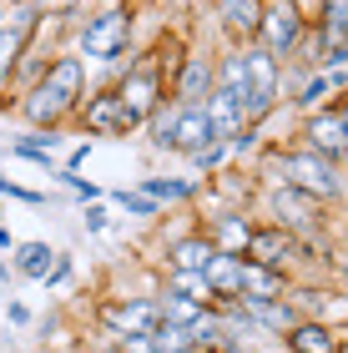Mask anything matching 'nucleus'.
Masks as SVG:
<instances>
[{"mask_svg":"<svg viewBox=\"0 0 348 353\" xmlns=\"http://www.w3.org/2000/svg\"><path fill=\"white\" fill-rule=\"evenodd\" d=\"M76 121H81L86 137H132V132H141V121L126 111V101L116 96V86L86 91V101L76 106Z\"/></svg>","mask_w":348,"mask_h":353,"instance_id":"6e6552de","label":"nucleus"},{"mask_svg":"<svg viewBox=\"0 0 348 353\" xmlns=\"http://www.w3.org/2000/svg\"><path fill=\"white\" fill-rule=\"evenodd\" d=\"M207 117H212V132H217V141H232V137L247 126V117H243V101H237V96H227V91H212V96H207Z\"/></svg>","mask_w":348,"mask_h":353,"instance_id":"b1692460","label":"nucleus"},{"mask_svg":"<svg viewBox=\"0 0 348 353\" xmlns=\"http://www.w3.org/2000/svg\"><path fill=\"white\" fill-rule=\"evenodd\" d=\"M258 207H263V217H267V222L288 228L293 237H303V232L328 228V222H334V217H328V202L308 197V192H298V187H288V182H263Z\"/></svg>","mask_w":348,"mask_h":353,"instance_id":"7ed1b4c3","label":"nucleus"},{"mask_svg":"<svg viewBox=\"0 0 348 353\" xmlns=\"http://www.w3.org/2000/svg\"><path fill=\"white\" fill-rule=\"evenodd\" d=\"M252 172H258V182H288V187L308 192V197H318L328 207L348 202V167H338L334 157L303 147V141H298V147H267Z\"/></svg>","mask_w":348,"mask_h":353,"instance_id":"f257e3e1","label":"nucleus"},{"mask_svg":"<svg viewBox=\"0 0 348 353\" xmlns=\"http://www.w3.org/2000/svg\"><path fill=\"white\" fill-rule=\"evenodd\" d=\"M187 353H202V348H187Z\"/></svg>","mask_w":348,"mask_h":353,"instance_id":"a18cd8bd","label":"nucleus"},{"mask_svg":"<svg viewBox=\"0 0 348 353\" xmlns=\"http://www.w3.org/2000/svg\"><path fill=\"white\" fill-rule=\"evenodd\" d=\"M217 26H223L227 46H252L258 41V26H263V6L267 0H207Z\"/></svg>","mask_w":348,"mask_h":353,"instance_id":"4468645a","label":"nucleus"},{"mask_svg":"<svg viewBox=\"0 0 348 353\" xmlns=\"http://www.w3.org/2000/svg\"><path fill=\"white\" fill-rule=\"evenodd\" d=\"M288 298L298 303L303 318H318V323L348 333V293H343V288H328V278L323 283H293Z\"/></svg>","mask_w":348,"mask_h":353,"instance_id":"1a4fd4ad","label":"nucleus"},{"mask_svg":"<svg viewBox=\"0 0 348 353\" xmlns=\"http://www.w3.org/2000/svg\"><path fill=\"white\" fill-rule=\"evenodd\" d=\"M126 51H132V10L126 6H106V10L86 15V21L76 26V56L81 61L121 66Z\"/></svg>","mask_w":348,"mask_h":353,"instance_id":"f03ea898","label":"nucleus"},{"mask_svg":"<svg viewBox=\"0 0 348 353\" xmlns=\"http://www.w3.org/2000/svg\"><path fill=\"white\" fill-rule=\"evenodd\" d=\"M6 318H10L15 328H25L30 323V308H25V303H6Z\"/></svg>","mask_w":348,"mask_h":353,"instance_id":"58836bf2","label":"nucleus"},{"mask_svg":"<svg viewBox=\"0 0 348 353\" xmlns=\"http://www.w3.org/2000/svg\"><path fill=\"white\" fill-rule=\"evenodd\" d=\"M10 111L30 126V132H61V126H66V121L76 117V111H71L66 101H61V96H56L51 86H45V81L25 86L21 96H15V106H10Z\"/></svg>","mask_w":348,"mask_h":353,"instance_id":"9d476101","label":"nucleus"},{"mask_svg":"<svg viewBox=\"0 0 348 353\" xmlns=\"http://www.w3.org/2000/svg\"><path fill=\"white\" fill-rule=\"evenodd\" d=\"M298 137H303V147H313V152L334 157L338 167H348V132H343V117H338L334 101L318 106V111H308L303 126H298Z\"/></svg>","mask_w":348,"mask_h":353,"instance_id":"9b49d317","label":"nucleus"},{"mask_svg":"<svg viewBox=\"0 0 348 353\" xmlns=\"http://www.w3.org/2000/svg\"><path fill=\"white\" fill-rule=\"evenodd\" d=\"M227 157H232V152H227V141H212V147L192 152V157H187V162H192L197 172H207V176H212V172H223V167H227Z\"/></svg>","mask_w":348,"mask_h":353,"instance_id":"2f4dec72","label":"nucleus"},{"mask_svg":"<svg viewBox=\"0 0 348 353\" xmlns=\"http://www.w3.org/2000/svg\"><path fill=\"white\" fill-rule=\"evenodd\" d=\"M328 278L348 283V248H338V252H334V268H328Z\"/></svg>","mask_w":348,"mask_h":353,"instance_id":"4c0bfd02","label":"nucleus"},{"mask_svg":"<svg viewBox=\"0 0 348 353\" xmlns=\"http://www.w3.org/2000/svg\"><path fill=\"white\" fill-rule=\"evenodd\" d=\"M41 15H51V21H71L76 10H81V0H30Z\"/></svg>","mask_w":348,"mask_h":353,"instance_id":"f704fd0d","label":"nucleus"},{"mask_svg":"<svg viewBox=\"0 0 348 353\" xmlns=\"http://www.w3.org/2000/svg\"><path fill=\"white\" fill-rule=\"evenodd\" d=\"M217 353H223V348H217Z\"/></svg>","mask_w":348,"mask_h":353,"instance_id":"de8ad7c7","label":"nucleus"},{"mask_svg":"<svg viewBox=\"0 0 348 353\" xmlns=\"http://www.w3.org/2000/svg\"><path fill=\"white\" fill-rule=\"evenodd\" d=\"M106 202H116L126 217H141V222H156V217H162V202H152L147 192H136V187H116V192H106Z\"/></svg>","mask_w":348,"mask_h":353,"instance_id":"bb28decb","label":"nucleus"},{"mask_svg":"<svg viewBox=\"0 0 348 353\" xmlns=\"http://www.w3.org/2000/svg\"><path fill=\"white\" fill-rule=\"evenodd\" d=\"M152 348L156 353H187V348H192V333H187L182 323H167V318H162V323L152 328Z\"/></svg>","mask_w":348,"mask_h":353,"instance_id":"c756f323","label":"nucleus"},{"mask_svg":"<svg viewBox=\"0 0 348 353\" xmlns=\"http://www.w3.org/2000/svg\"><path fill=\"white\" fill-rule=\"evenodd\" d=\"M156 308H162V318H167V323L192 328V323H197V313H202V303L182 298V293H172V288H156Z\"/></svg>","mask_w":348,"mask_h":353,"instance_id":"cd10ccee","label":"nucleus"},{"mask_svg":"<svg viewBox=\"0 0 348 353\" xmlns=\"http://www.w3.org/2000/svg\"><path fill=\"white\" fill-rule=\"evenodd\" d=\"M283 348H288V353H343L348 333L318 323V318H298V323L283 333Z\"/></svg>","mask_w":348,"mask_h":353,"instance_id":"f3484780","label":"nucleus"},{"mask_svg":"<svg viewBox=\"0 0 348 353\" xmlns=\"http://www.w3.org/2000/svg\"><path fill=\"white\" fill-rule=\"evenodd\" d=\"M197 228L207 232V243L217 252H237V258H243L247 237H252V228H258V217H252L247 207H217V212H202Z\"/></svg>","mask_w":348,"mask_h":353,"instance_id":"f8f14e48","label":"nucleus"},{"mask_svg":"<svg viewBox=\"0 0 348 353\" xmlns=\"http://www.w3.org/2000/svg\"><path fill=\"white\" fill-rule=\"evenodd\" d=\"M207 283H212L217 303H223V298H237V288H243V258H237V252H217L212 268H207ZM217 303H212V308H217Z\"/></svg>","mask_w":348,"mask_h":353,"instance_id":"a878e982","label":"nucleus"},{"mask_svg":"<svg viewBox=\"0 0 348 353\" xmlns=\"http://www.w3.org/2000/svg\"><path fill=\"white\" fill-rule=\"evenodd\" d=\"M15 278V268H10V258H0V283H10Z\"/></svg>","mask_w":348,"mask_h":353,"instance_id":"37998d69","label":"nucleus"},{"mask_svg":"<svg viewBox=\"0 0 348 353\" xmlns=\"http://www.w3.org/2000/svg\"><path fill=\"white\" fill-rule=\"evenodd\" d=\"M162 288H172V293H182V298L202 303V308H212V303H217L212 283H207V272H182V268H162Z\"/></svg>","mask_w":348,"mask_h":353,"instance_id":"393cba45","label":"nucleus"},{"mask_svg":"<svg viewBox=\"0 0 348 353\" xmlns=\"http://www.w3.org/2000/svg\"><path fill=\"white\" fill-rule=\"evenodd\" d=\"M96 323L101 339H136L162 323V308H156V293H116L96 303Z\"/></svg>","mask_w":348,"mask_h":353,"instance_id":"20e7f679","label":"nucleus"},{"mask_svg":"<svg viewBox=\"0 0 348 353\" xmlns=\"http://www.w3.org/2000/svg\"><path fill=\"white\" fill-rule=\"evenodd\" d=\"M56 182L66 187V192H71L76 202H101V197H106V187L86 182V176H81V172H71V167H56Z\"/></svg>","mask_w":348,"mask_h":353,"instance_id":"7c9ffc66","label":"nucleus"},{"mask_svg":"<svg viewBox=\"0 0 348 353\" xmlns=\"http://www.w3.org/2000/svg\"><path fill=\"white\" fill-rule=\"evenodd\" d=\"M308 15L293 6V0H267L263 6V26H258V46L263 51H273L283 66L298 56V46H303V36H308Z\"/></svg>","mask_w":348,"mask_h":353,"instance_id":"423d86ee","label":"nucleus"},{"mask_svg":"<svg viewBox=\"0 0 348 353\" xmlns=\"http://www.w3.org/2000/svg\"><path fill=\"white\" fill-rule=\"evenodd\" d=\"M10 268H15V278H25V283H45V278H51V268H56V248H45V243H15L10 248Z\"/></svg>","mask_w":348,"mask_h":353,"instance_id":"412c9836","label":"nucleus"},{"mask_svg":"<svg viewBox=\"0 0 348 353\" xmlns=\"http://www.w3.org/2000/svg\"><path fill=\"white\" fill-rule=\"evenodd\" d=\"M217 258V248L207 243L202 228H187V232H172L167 237V252H162V268H182V272H207Z\"/></svg>","mask_w":348,"mask_h":353,"instance_id":"dca6fc26","label":"nucleus"},{"mask_svg":"<svg viewBox=\"0 0 348 353\" xmlns=\"http://www.w3.org/2000/svg\"><path fill=\"white\" fill-rule=\"evenodd\" d=\"M116 96L126 101V111L147 126L152 111L167 101V71H162V56H141V61H126V71L116 76Z\"/></svg>","mask_w":348,"mask_h":353,"instance_id":"39448f33","label":"nucleus"},{"mask_svg":"<svg viewBox=\"0 0 348 353\" xmlns=\"http://www.w3.org/2000/svg\"><path fill=\"white\" fill-rule=\"evenodd\" d=\"M136 192H147L152 202L172 207V202H197L202 182H197V176H141V182H136Z\"/></svg>","mask_w":348,"mask_h":353,"instance_id":"5701e85b","label":"nucleus"},{"mask_svg":"<svg viewBox=\"0 0 348 353\" xmlns=\"http://www.w3.org/2000/svg\"><path fill=\"white\" fill-rule=\"evenodd\" d=\"M25 51H30V41L21 30L0 26V106H10V86H15V71H21Z\"/></svg>","mask_w":348,"mask_h":353,"instance_id":"4be33fe9","label":"nucleus"},{"mask_svg":"<svg viewBox=\"0 0 348 353\" xmlns=\"http://www.w3.org/2000/svg\"><path fill=\"white\" fill-rule=\"evenodd\" d=\"M0 197H10V202H25V207H45V202H51L41 187H21V182H10V176H0Z\"/></svg>","mask_w":348,"mask_h":353,"instance_id":"473e14b6","label":"nucleus"},{"mask_svg":"<svg viewBox=\"0 0 348 353\" xmlns=\"http://www.w3.org/2000/svg\"><path fill=\"white\" fill-rule=\"evenodd\" d=\"M288 288H293V272L263 268V263H247V258H243V288H237V298L273 303V298H288Z\"/></svg>","mask_w":348,"mask_h":353,"instance_id":"a211bd4d","label":"nucleus"},{"mask_svg":"<svg viewBox=\"0 0 348 353\" xmlns=\"http://www.w3.org/2000/svg\"><path fill=\"white\" fill-rule=\"evenodd\" d=\"M61 141H66L61 132H25V137L10 141V157H21V162H36L45 176H56V167H61V162H56Z\"/></svg>","mask_w":348,"mask_h":353,"instance_id":"6ab92c4d","label":"nucleus"},{"mask_svg":"<svg viewBox=\"0 0 348 353\" xmlns=\"http://www.w3.org/2000/svg\"><path fill=\"white\" fill-rule=\"evenodd\" d=\"M293 248H298V237H293L288 228H278V222L258 217V228H252L243 258H247V263H263V268H283V272H293Z\"/></svg>","mask_w":348,"mask_h":353,"instance_id":"ddd939ff","label":"nucleus"},{"mask_svg":"<svg viewBox=\"0 0 348 353\" xmlns=\"http://www.w3.org/2000/svg\"><path fill=\"white\" fill-rule=\"evenodd\" d=\"M71 272H76V263L66 258V252H56V268H51V278H45V288H61V283H71Z\"/></svg>","mask_w":348,"mask_h":353,"instance_id":"c9c22d12","label":"nucleus"},{"mask_svg":"<svg viewBox=\"0 0 348 353\" xmlns=\"http://www.w3.org/2000/svg\"><path fill=\"white\" fill-rule=\"evenodd\" d=\"M187 333H192V348L217 353V348H223V313H217V308H202V313H197V323L187 328Z\"/></svg>","mask_w":348,"mask_h":353,"instance_id":"c85d7f7f","label":"nucleus"},{"mask_svg":"<svg viewBox=\"0 0 348 353\" xmlns=\"http://www.w3.org/2000/svg\"><path fill=\"white\" fill-rule=\"evenodd\" d=\"M41 81L76 111V106L86 101V61L76 56V51H56L51 61H45V76H41Z\"/></svg>","mask_w":348,"mask_h":353,"instance_id":"2eb2a0df","label":"nucleus"},{"mask_svg":"<svg viewBox=\"0 0 348 353\" xmlns=\"http://www.w3.org/2000/svg\"><path fill=\"white\" fill-rule=\"evenodd\" d=\"M0 15H6V6H0Z\"/></svg>","mask_w":348,"mask_h":353,"instance_id":"49530a36","label":"nucleus"},{"mask_svg":"<svg viewBox=\"0 0 348 353\" xmlns=\"http://www.w3.org/2000/svg\"><path fill=\"white\" fill-rule=\"evenodd\" d=\"M293 6H298V10H303V15H308V21H313V15H318V0H293Z\"/></svg>","mask_w":348,"mask_h":353,"instance_id":"79ce46f5","label":"nucleus"},{"mask_svg":"<svg viewBox=\"0 0 348 353\" xmlns=\"http://www.w3.org/2000/svg\"><path fill=\"white\" fill-rule=\"evenodd\" d=\"M10 248H15V232L6 228V222H0V258H10Z\"/></svg>","mask_w":348,"mask_h":353,"instance_id":"ea45409f","label":"nucleus"},{"mask_svg":"<svg viewBox=\"0 0 348 353\" xmlns=\"http://www.w3.org/2000/svg\"><path fill=\"white\" fill-rule=\"evenodd\" d=\"M0 6H15V0H0Z\"/></svg>","mask_w":348,"mask_h":353,"instance_id":"c03bdc74","label":"nucleus"},{"mask_svg":"<svg viewBox=\"0 0 348 353\" xmlns=\"http://www.w3.org/2000/svg\"><path fill=\"white\" fill-rule=\"evenodd\" d=\"M217 91H227V96H237V101L247 106L252 86H247V56H243V46H223V51H217Z\"/></svg>","mask_w":348,"mask_h":353,"instance_id":"aec40b11","label":"nucleus"},{"mask_svg":"<svg viewBox=\"0 0 348 353\" xmlns=\"http://www.w3.org/2000/svg\"><path fill=\"white\" fill-rule=\"evenodd\" d=\"M116 343V353H156L152 348V333H136V339H112Z\"/></svg>","mask_w":348,"mask_h":353,"instance_id":"e433bc0d","label":"nucleus"},{"mask_svg":"<svg viewBox=\"0 0 348 353\" xmlns=\"http://www.w3.org/2000/svg\"><path fill=\"white\" fill-rule=\"evenodd\" d=\"M212 91H217V51L192 46V51L177 61L172 81H167V101H177V106H207Z\"/></svg>","mask_w":348,"mask_h":353,"instance_id":"0eeeda50","label":"nucleus"},{"mask_svg":"<svg viewBox=\"0 0 348 353\" xmlns=\"http://www.w3.org/2000/svg\"><path fill=\"white\" fill-rule=\"evenodd\" d=\"M81 222H86V232H106V228H112L106 202H81Z\"/></svg>","mask_w":348,"mask_h":353,"instance_id":"72a5a7b5","label":"nucleus"},{"mask_svg":"<svg viewBox=\"0 0 348 353\" xmlns=\"http://www.w3.org/2000/svg\"><path fill=\"white\" fill-rule=\"evenodd\" d=\"M334 106H338V117H343V132H348V91H343V96H334Z\"/></svg>","mask_w":348,"mask_h":353,"instance_id":"a19ab883","label":"nucleus"}]
</instances>
